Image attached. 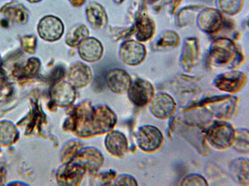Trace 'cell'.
Listing matches in <instances>:
<instances>
[{
    "label": "cell",
    "mask_w": 249,
    "mask_h": 186,
    "mask_svg": "<svg viewBox=\"0 0 249 186\" xmlns=\"http://www.w3.org/2000/svg\"></svg>",
    "instance_id": "cell-41"
},
{
    "label": "cell",
    "mask_w": 249,
    "mask_h": 186,
    "mask_svg": "<svg viewBox=\"0 0 249 186\" xmlns=\"http://www.w3.org/2000/svg\"><path fill=\"white\" fill-rule=\"evenodd\" d=\"M127 92L130 101L136 106L142 107L151 101L155 90L150 82L138 78L131 82Z\"/></svg>",
    "instance_id": "cell-7"
},
{
    "label": "cell",
    "mask_w": 249,
    "mask_h": 186,
    "mask_svg": "<svg viewBox=\"0 0 249 186\" xmlns=\"http://www.w3.org/2000/svg\"><path fill=\"white\" fill-rule=\"evenodd\" d=\"M103 161V157L98 150L87 147L82 148L71 162L79 164L86 170L93 172L100 169Z\"/></svg>",
    "instance_id": "cell-14"
},
{
    "label": "cell",
    "mask_w": 249,
    "mask_h": 186,
    "mask_svg": "<svg viewBox=\"0 0 249 186\" xmlns=\"http://www.w3.org/2000/svg\"><path fill=\"white\" fill-rule=\"evenodd\" d=\"M200 54L199 39L189 37L185 39L180 57V64L186 72H190L196 65Z\"/></svg>",
    "instance_id": "cell-10"
},
{
    "label": "cell",
    "mask_w": 249,
    "mask_h": 186,
    "mask_svg": "<svg viewBox=\"0 0 249 186\" xmlns=\"http://www.w3.org/2000/svg\"><path fill=\"white\" fill-rule=\"evenodd\" d=\"M116 185L120 186H137L136 180L131 176L123 175L119 177L116 180Z\"/></svg>",
    "instance_id": "cell-33"
},
{
    "label": "cell",
    "mask_w": 249,
    "mask_h": 186,
    "mask_svg": "<svg viewBox=\"0 0 249 186\" xmlns=\"http://www.w3.org/2000/svg\"><path fill=\"white\" fill-rule=\"evenodd\" d=\"M82 145L78 140L69 141L63 148L61 152V161L64 164L71 162L82 149Z\"/></svg>",
    "instance_id": "cell-27"
},
{
    "label": "cell",
    "mask_w": 249,
    "mask_h": 186,
    "mask_svg": "<svg viewBox=\"0 0 249 186\" xmlns=\"http://www.w3.org/2000/svg\"><path fill=\"white\" fill-rule=\"evenodd\" d=\"M20 46L23 51L29 54L35 53L37 37L34 35H25L20 38Z\"/></svg>",
    "instance_id": "cell-30"
},
{
    "label": "cell",
    "mask_w": 249,
    "mask_h": 186,
    "mask_svg": "<svg viewBox=\"0 0 249 186\" xmlns=\"http://www.w3.org/2000/svg\"><path fill=\"white\" fill-rule=\"evenodd\" d=\"M86 171L77 163L71 162L65 164L57 172V182L62 186L78 185L81 182Z\"/></svg>",
    "instance_id": "cell-11"
},
{
    "label": "cell",
    "mask_w": 249,
    "mask_h": 186,
    "mask_svg": "<svg viewBox=\"0 0 249 186\" xmlns=\"http://www.w3.org/2000/svg\"><path fill=\"white\" fill-rule=\"evenodd\" d=\"M247 82L248 78L246 73L233 70L217 76L213 80V85L221 91L236 93L241 91Z\"/></svg>",
    "instance_id": "cell-4"
},
{
    "label": "cell",
    "mask_w": 249,
    "mask_h": 186,
    "mask_svg": "<svg viewBox=\"0 0 249 186\" xmlns=\"http://www.w3.org/2000/svg\"><path fill=\"white\" fill-rule=\"evenodd\" d=\"M89 30L83 24H77L72 27L66 36V43L70 46L75 47L88 38Z\"/></svg>",
    "instance_id": "cell-23"
},
{
    "label": "cell",
    "mask_w": 249,
    "mask_h": 186,
    "mask_svg": "<svg viewBox=\"0 0 249 186\" xmlns=\"http://www.w3.org/2000/svg\"><path fill=\"white\" fill-rule=\"evenodd\" d=\"M139 147L145 152H153L161 145L163 136L160 131L151 125H145L140 127L136 134Z\"/></svg>",
    "instance_id": "cell-6"
},
{
    "label": "cell",
    "mask_w": 249,
    "mask_h": 186,
    "mask_svg": "<svg viewBox=\"0 0 249 186\" xmlns=\"http://www.w3.org/2000/svg\"><path fill=\"white\" fill-rule=\"evenodd\" d=\"M210 55L213 60L218 64H229L235 68L239 66L243 56L236 43L227 38H219L214 40L210 47Z\"/></svg>",
    "instance_id": "cell-2"
},
{
    "label": "cell",
    "mask_w": 249,
    "mask_h": 186,
    "mask_svg": "<svg viewBox=\"0 0 249 186\" xmlns=\"http://www.w3.org/2000/svg\"><path fill=\"white\" fill-rule=\"evenodd\" d=\"M40 62L35 57L29 58L25 65L20 66L17 70V73L20 75L28 76L36 73L39 69Z\"/></svg>",
    "instance_id": "cell-29"
},
{
    "label": "cell",
    "mask_w": 249,
    "mask_h": 186,
    "mask_svg": "<svg viewBox=\"0 0 249 186\" xmlns=\"http://www.w3.org/2000/svg\"><path fill=\"white\" fill-rule=\"evenodd\" d=\"M182 186H208L206 180L201 175L190 174L186 176L181 182Z\"/></svg>",
    "instance_id": "cell-31"
},
{
    "label": "cell",
    "mask_w": 249,
    "mask_h": 186,
    "mask_svg": "<svg viewBox=\"0 0 249 186\" xmlns=\"http://www.w3.org/2000/svg\"><path fill=\"white\" fill-rule=\"evenodd\" d=\"M184 0H171L170 5V12L174 14Z\"/></svg>",
    "instance_id": "cell-35"
},
{
    "label": "cell",
    "mask_w": 249,
    "mask_h": 186,
    "mask_svg": "<svg viewBox=\"0 0 249 186\" xmlns=\"http://www.w3.org/2000/svg\"><path fill=\"white\" fill-rule=\"evenodd\" d=\"M86 14L88 21L93 28L101 29L107 25V14L100 4L94 2L90 3L87 7Z\"/></svg>",
    "instance_id": "cell-20"
},
{
    "label": "cell",
    "mask_w": 249,
    "mask_h": 186,
    "mask_svg": "<svg viewBox=\"0 0 249 186\" xmlns=\"http://www.w3.org/2000/svg\"><path fill=\"white\" fill-rule=\"evenodd\" d=\"M65 69L62 66H57L53 70L51 74V80L54 83L60 81L65 77Z\"/></svg>",
    "instance_id": "cell-34"
},
{
    "label": "cell",
    "mask_w": 249,
    "mask_h": 186,
    "mask_svg": "<svg viewBox=\"0 0 249 186\" xmlns=\"http://www.w3.org/2000/svg\"><path fill=\"white\" fill-rule=\"evenodd\" d=\"M249 160L245 158L233 160L230 165V172L232 178L238 183L249 185Z\"/></svg>",
    "instance_id": "cell-22"
},
{
    "label": "cell",
    "mask_w": 249,
    "mask_h": 186,
    "mask_svg": "<svg viewBox=\"0 0 249 186\" xmlns=\"http://www.w3.org/2000/svg\"><path fill=\"white\" fill-rule=\"evenodd\" d=\"M150 110L153 115L160 119L171 117L176 109L174 99L167 93H159L151 100Z\"/></svg>",
    "instance_id": "cell-13"
},
{
    "label": "cell",
    "mask_w": 249,
    "mask_h": 186,
    "mask_svg": "<svg viewBox=\"0 0 249 186\" xmlns=\"http://www.w3.org/2000/svg\"><path fill=\"white\" fill-rule=\"evenodd\" d=\"M50 96L55 105L60 107H67L75 100L76 91L69 82L60 81L54 83L52 87Z\"/></svg>",
    "instance_id": "cell-12"
},
{
    "label": "cell",
    "mask_w": 249,
    "mask_h": 186,
    "mask_svg": "<svg viewBox=\"0 0 249 186\" xmlns=\"http://www.w3.org/2000/svg\"><path fill=\"white\" fill-rule=\"evenodd\" d=\"M249 131L246 129L235 130L232 144L234 149L239 152L249 153Z\"/></svg>",
    "instance_id": "cell-28"
},
{
    "label": "cell",
    "mask_w": 249,
    "mask_h": 186,
    "mask_svg": "<svg viewBox=\"0 0 249 186\" xmlns=\"http://www.w3.org/2000/svg\"><path fill=\"white\" fill-rule=\"evenodd\" d=\"M92 78L91 72L85 64L78 62L69 68L68 79L74 87L81 88L87 86Z\"/></svg>",
    "instance_id": "cell-16"
},
{
    "label": "cell",
    "mask_w": 249,
    "mask_h": 186,
    "mask_svg": "<svg viewBox=\"0 0 249 186\" xmlns=\"http://www.w3.org/2000/svg\"><path fill=\"white\" fill-rule=\"evenodd\" d=\"M147 1L151 3V4H153V3H155L157 2H158L159 0H147Z\"/></svg>",
    "instance_id": "cell-38"
},
{
    "label": "cell",
    "mask_w": 249,
    "mask_h": 186,
    "mask_svg": "<svg viewBox=\"0 0 249 186\" xmlns=\"http://www.w3.org/2000/svg\"><path fill=\"white\" fill-rule=\"evenodd\" d=\"M114 1L115 2H116L117 3H121L122 1H123L124 0H114Z\"/></svg>",
    "instance_id": "cell-39"
},
{
    "label": "cell",
    "mask_w": 249,
    "mask_h": 186,
    "mask_svg": "<svg viewBox=\"0 0 249 186\" xmlns=\"http://www.w3.org/2000/svg\"><path fill=\"white\" fill-rule=\"evenodd\" d=\"M203 8L201 5H190L183 8L178 13L177 24L180 27L189 24Z\"/></svg>",
    "instance_id": "cell-25"
},
{
    "label": "cell",
    "mask_w": 249,
    "mask_h": 186,
    "mask_svg": "<svg viewBox=\"0 0 249 186\" xmlns=\"http://www.w3.org/2000/svg\"><path fill=\"white\" fill-rule=\"evenodd\" d=\"M115 177L116 174L113 171L103 172L94 178V182L97 185H108L111 184Z\"/></svg>",
    "instance_id": "cell-32"
},
{
    "label": "cell",
    "mask_w": 249,
    "mask_h": 186,
    "mask_svg": "<svg viewBox=\"0 0 249 186\" xmlns=\"http://www.w3.org/2000/svg\"><path fill=\"white\" fill-rule=\"evenodd\" d=\"M120 56L126 64L136 66L141 64L146 56L145 46L135 40H128L122 44L120 48Z\"/></svg>",
    "instance_id": "cell-9"
},
{
    "label": "cell",
    "mask_w": 249,
    "mask_h": 186,
    "mask_svg": "<svg viewBox=\"0 0 249 186\" xmlns=\"http://www.w3.org/2000/svg\"><path fill=\"white\" fill-rule=\"evenodd\" d=\"M105 144L107 150L116 156L123 155L127 151L128 143L126 137L119 131H112L107 135Z\"/></svg>",
    "instance_id": "cell-19"
},
{
    "label": "cell",
    "mask_w": 249,
    "mask_h": 186,
    "mask_svg": "<svg viewBox=\"0 0 249 186\" xmlns=\"http://www.w3.org/2000/svg\"><path fill=\"white\" fill-rule=\"evenodd\" d=\"M180 43L179 34L173 30H167L161 32L155 41V46L158 48L177 47Z\"/></svg>",
    "instance_id": "cell-24"
},
{
    "label": "cell",
    "mask_w": 249,
    "mask_h": 186,
    "mask_svg": "<svg viewBox=\"0 0 249 186\" xmlns=\"http://www.w3.org/2000/svg\"><path fill=\"white\" fill-rule=\"evenodd\" d=\"M71 4L75 7H78L82 5L86 0H69Z\"/></svg>",
    "instance_id": "cell-36"
},
{
    "label": "cell",
    "mask_w": 249,
    "mask_h": 186,
    "mask_svg": "<svg viewBox=\"0 0 249 186\" xmlns=\"http://www.w3.org/2000/svg\"><path fill=\"white\" fill-rule=\"evenodd\" d=\"M136 38L140 42L151 39L154 32V24L146 14H140L136 19Z\"/></svg>",
    "instance_id": "cell-21"
},
{
    "label": "cell",
    "mask_w": 249,
    "mask_h": 186,
    "mask_svg": "<svg viewBox=\"0 0 249 186\" xmlns=\"http://www.w3.org/2000/svg\"><path fill=\"white\" fill-rule=\"evenodd\" d=\"M116 121L115 114L107 106H92L89 102L85 101L72 108L64 128L85 138L109 131Z\"/></svg>",
    "instance_id": "cell-1"
},
{
    "label": "cell",
    "mask_w": 249,
    "mask_h": 186,
    "mask_svg": "<svg viewBox=\"0 0 249 186\" xmlns=\"http://www.w3.org/2000/svg\"><path fill=\"white\" fill-rule=\"evenodd\" d=\"M0 13L8 20L19 25L26 24L29 17V10L17 1L5 3L0 8Z\"/></svg>",
    "instance_id": "cell-15"
},
{
    "label": "cell",
    "mask_w": 249,
    "mask_h": 186,
    "mask_svg": "<svg viewBox=\"0 0 249 186\" xmlns=\"http://www.w3.org/2000/svg\"><path fill=\"white\" fill-rule=\"evenodd\" d=\"M106 81L107 86L113 92L119 94L127 92L132 82L129 74L124 70L118 69L108 73Z\"/></svg>",
    "instance_id": "cell-18"
},
{
    "label": "cell",
    "mask_w": 249,
    "mask_h": 186,
    "mask_svg": "<svg viewBox=\"0 0 249 186\" xmlns=\"http://www.w3.org/2000/svg\"><path fill=\"white\" fill-rule=\"evenodd\" d=\"M243 3V0H216L217 9L222 13L231 16L240 12Z\"/></svg>",
    "instance_id": "cell-26"
},
{
    "label": "cell",
    "mask_w": 249,
    "mask_h": 186,
    "mask_svg": "<svg viewBox=\"0 0 249 186\" xmlns=\"http://www.w3.org/2000/svg\"><path fill=\"white\" fill-rule=\"evenodd\" d=\"M1 62H2L1 59V57L0 56V67L1 65Z\"/></svg>",
    "instance_id": "cell-40"
},
{
    "label": "cell",
    "mask_w": 249,
    "mask_h": 186,
    "mask_svg": "<svg viewBox=\"0 0 249 186\" xmlns=\"http://www.w3.org/2000/svg\"><path fill=\"white\" fill-rule=\"evenodd\" d=\"M235 130L225 121H215L207 129L205 137L208 142L219 150L226 149L232 145Z\"/></svg>",
    "instance_id": "cell-3"
},
{
    "label": "cell",
    "mask_w": 249,
    "mask_h": 186,
    "mask_svg": "<svg viewBox=\"0 0 249 186\" xmlns=\"http://www.w3.org/2000/svg\"><path fill=\"white\" fill-rule=\"evenodd\" d=\"M28 2L31 3H38L42 0H26Z\"/></svg>",
    "instance_id": "cell-37"
},
{
    "label": "cell",
    "mask_w": 249,
    "mask_h": 186,
    "mask_svg": "<svg viewBox=\"0 0 249 186\" xmlns=\"http://www.w3.org/2000/svg\"><path fill=\"white\" fill-rule=\"evenodd\" d=\"M196 17L198 28L207 33H214L219 31L225 22L223 13L213 8H203Z\"/></svg>",
    "instance_id": "cell-5"
},
{
    "label": "cell",
    "mask_w": 249,
    "mask_h": 186,
    "mask_svg": "<svg viewBox=\"0 0 249 186\" xmlns=\"http://www.w3.org/2000/svg\"><path fill=\"white\" fill-rule=\"evenodd\" d=\"M64 25L58 17L48 15L42 17L37 27L38 34L43 40L54 42L59 39L64 32Z\"/></svg>",
    "instance_id": "cell-8"
},
{
    "label": "cell",
    "mask_w": 249,
    "mask_h": 186,
    "mask_svg": "<svg viewBox=\"0 0 249 186\" xmlns=\"http://www.w3.org/2000/svg\"><path fill=\"white\" fill-rule=\"evenodd\" d=\"M80 57L89 62H95L101 59L103 53V46L94 38H87L78 46Z\"/></svg>",
    "instance_id": "cell-17"
}]
</instances>
